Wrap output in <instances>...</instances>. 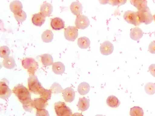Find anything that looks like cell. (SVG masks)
I'll return each instance as SVG.
<instances>
[{"mask_svg": "<svg viewBox=\"0 0 155 116\" xmlns=\"http://www.w3.org/2000/svg\"><path fill=\"white\" fill-rule=\"evenodd\" d=\"M106 3L113 5H124L126 2V1H107Z\"/></svg>", "mask_w": 155, "mask_h": 116, "instance_id": "obj_35", "label": "cell"}, {"mask_svg": "<svg viewBox=\"0 0 155 116\" xmlns=\"http://www.w3.org/2000/svg\"><path fill=\"white\" fill-rule=\"evenodd\" d=\"M41 38L44 42L46 43L51 42L54 38L53 33L51 30H45L41 35Z\"/></svg>", "mask_w": 155, "mask_h": 116, "instance_id": "obj_26", "label": "cell"}, {"mask_svg": "<svg viewBox=\"0 0 155 116\" xmlns=\"http://www.w3.org/2000/svg\"><path fill=\"white\" fill-rule=\"evenodd\" d=\"M130 115L131 116H143V109L138 106H134L130 109Z\"/></svg>", "mask_w": 155, "mask_h": 116, "instance_id": "obj_28", "label": "cell"}, {"mask_svg": "<svg viewBox=\"0 0 155 116\" xmlns=\"http://www.w3.org/2000/svg\"><path fill=\"white\" fill-rule=\"evenodd\" d=\"M22 63L23 67L28 70L29 74L34 75L38 67V63L35 60L32 58H27L22 61Z\"/></svg>", "mask_w": 155, "mask_h": 116, "instance_id": "obj_7", "label": "cell"}, {"mask_svg": "<svg viewBox=\"0 0 155 116\" xmlns=\"http://www.w3.org/2000/svg\"><path fill=\"white\" fill-rule=\"evenodd\" d=\"M131 3L138 9V11L142 10L147 8V1L145 0H133L130 1Z\"/></svg>", "mask_w": 155, "mask_h": 116, "instance_id": "obj_22", "label": "cell"}, {"mask_svg": "<svg viewBox=\"0 0 155 116\" xmlns=\"http://www.w3.org/2000/svg\"><path fill=\"white\" fill-rule=\"evenodd\" d=\"M36 116H50L48 112L45 109L37 110Z\"/></svg>", "mask_w": 155, "mask_h": 116, "instance_id": "obj_36", "label": "cell"}, {"mask_svg": "<svg viewBox=\"0 0 155 116\" xmlns=\"http://www.w3.org/2000/svg\"><path fill=\"white\" fill-rule=\"evenodd\" d=\"M28 86L30 92L35 95H41L45 89L34 75L30 76L28 79Z\"/></svg>", "mask_w": 155, "mask_h": 116, "instance_id": "obj_2", "label": "cell"}, {"mask_svg": "<svg viewBox=\"0 0 155 116\" xmlns=\"http://www.w3.org/2000/svg\"><path fill=\"white\" fill-rule=\"evenodd\" d=\"M124 18L127 23L135 26H139L141 24L138 12L127 11L124 14Z\"/></svg>", "mask_w": 155, "mask_h": 116, "instance_id": "obj_4", "label": "cell"}, {"mask_svg": "<svg viewBox=\"0 0 155 116\" xmlns=\"http://www.w3.org/2000/svg\"><path fill=\"white\" fill-rule=\"evenodd\" d=\"M12 92L17 96L23 105L28 104L32 100L30 92L23 85L18 84L16 85L14 88Z\"/></svg>", "mask_w": 155, "mask_h": 116, "instance_id": "obj_1", "label": "cell"}, {"mask_svg": "<svg viewBox=\"0 0 155 116\" xmlns=\"http://www.w3.org/2000/svg\"><path fill=\"white\" fill-rule=\"evenodd\" d=\"M143 36V32L140 28L135 27L131 30L130 37L134 41H138Z\"/></svg>", "mask_w": 155, "mask_h": 116, "instance_id": "obj_14", "label": "cell"}, {"mask_svg": "<svg viewBox=\"0 0 155 116\" xmlns=\"http://www.w3.org/2000/svg\"><path fill=\"white\" fill-rule=\"evenodd\" d=\"M114 47L113 44L109 41H106L101 45L100 50L102 55L109 56L114 51Z\"/></svg>", "mask_w": 155, "mask_h": 116, "instance_id": "obj_10", "label": "cell"}, {"mask_svg": "<svg viewBox=\"0 0 155 116\" xmlns=\"http://www.w3.org/2000/svg\"><path fill=\"white\" fill-rule=\"evenodd\" d=\"M91 41L87 37H80L78 40V45L81 49H87L91 45Z\"/></svg>", "mask_w": 155, "mask_h": 116, "instance_id": "obj_23", "label": "cell"}, {"mask_svg": "<svg viewBox=\"0 0 155 116\" xmlns=\"http://www.w3.org/2000/svg\"><path fill=\"white\" fill-rule=\"evenodd\" d=\"M41 62L46 67L51 66L53 64V59L51 55L45 54L41 56Z\"/></svg>", "mask_w": 155, "mask_h": 116, "instance_id": "obj_27", "label": "cell"}, {"mask_svg": "<svg viewBox=\"0 0 155 116\" xmlns=\"http://www.w3.org/2000/svg\"><path fill=\"white\" fill-rule=\"evenodd\" d=\"M70 8L72 13L75 16H79L82 12L83 7L80 2H73L71 5Z\"/></svg>", "mask_w": 155, "mask_h": 116, "instance_id": "obj_16", "label": "cell"}, {"mask_svg": "<svg viewBox=\"0 0 155 116\" xmlns=\"http://www.w3.org/2000/svg\"><path fill=\"white\" fill-rule=\"evenodd\" d=\"M140 21L141 23H144L147 25L150 24L153 21V17L149 8L142 10L138 11Z\"/></svg>", "mask_w": 155, "mask_h": 116, "instance_id": "obj_6", "label": "cell"}, {"mask_svg": "<svg viewBox=\"0 0 155 116\" xmlns=\"http://www.w3.org/2000/svg\"><path fill=\"white\" fill-rule=\"evenodd\" d=\"M54 108L58 116H72V112L64 102H59L55 103Z\"/></svg>", "mask_w": 155, "mask_h": 116, "instance_id": "obj_3", "label": "cell"}, {"mask_svg": "<svg viewBox=\"0 0 155 116\" xmlns=\"http://www.w3.org/2000/svg\"><path fill=\"white\" fill-rule=\"evenodd\" d=\"M51 91L52 93H59L63 92V89L61 85L58 83L54 82L51 85Z\"/></svg>", "mask_w": 155, "mask_h": 116, "instance_id": "obj_32", "label": "cell"}, {"mask_svg": "<svg viewBox=\"0 0 155 116\" xmlns=\"http://www.w3.org/2000/svg\"><path fill=\"white\" fill-rule=\"evenodd\" d=\"M41 14L45 17L50 16L53 11V6L49 3L45 2L41 7Z\"/></svg>", "mask_w": 155, "mask_h": 116, "instance_id": "obj_13", "label": "cell"}, {"mask_svg": "<svg viewBox=\"0 0 155 116\" xmlns=\"http://www.w3.org/2000/svg\"><path fill=\"white\" fill-rule=\"evenodd\" d=\"M23 8L21 2L19 1H14L10 5L11 10L14 14H16L21 11Z\"/></svg>", "mask_w": 155, "mask_h": 116, "instance_id": "obj_19", "label": "cell"}, {"mask_svg": "<svg viewBox=\"0 0 155 116\" xmlns=\"http://www.w3.org/2000/svg\"><path fill=\"white\" fill-rule=\"evenodd\" d=\"M46 18L41 13L36 14L34 15L32 21L35 25L37 27H41L45 23Z\"/></svg>", "mask_w": 155, "mask_h": 116, "instance_id": "obj_15", "label": "cell"}, {"mask_svg": "<svg viewBox=\"0 0 155 116\" xmlns=\"http://www.w3.org/2000/svg\"><path fill=\"white\" fill-rule=\"evenodd\" d=\"M52 70L55 74H63L65 70V67L63 63L60 62H56L52 65Z\"/></svg>", "mask_w": 155, "mask_h": 116, "instance_id": "obj_17", "label": "cell"}, {"mask_svg": "<svg viewBox=\"0 0 155 116\" xmlns=\"http://www.w3.org/2000/svg\"><path fill=\"white\" fill-rule=\"evenodd\" d=\"M72 116H83L82 114H80V113H74V114H73Z\"/></svg>", "mask_w": 155, "mask_h": 116, "instance_id": "obj_39", "label": "cell"}, {"mask_svg": "<svg viewBox=\"0 0 155 116\" xmlns=\"http://www.w3.org/2000/svg\"><path fill=\"white\" fill-rule=\"evenodd\" d=\"M77 106L79 109L81 111H86L89 107V101L85 97L81 98L79 101Z\"/></svg>", "mask_w": 155, "mask_h": 116, "instance_id": "obj_21", "label": "cell"}, {"mask_svg": "<svg viewBox=\"0 0 155 116\" xmlns=\"http://www.w3.org/2000/svg\"><path fill=\"white\" fill-rule=\"evenodd\" d=\"M149 70L151 74L155 77V64H152L149 66Z\"/></svg>", "mask_w": 155, "mask_h": 116, "instance_id": "obj_38", "label": "cell"}, {"mask_svg": "<svg viewBox=\"0 0 155 116\" xmlns=\"http://www.w3.org/2000/svg\"><path fill=\"white\" fill-rule=\"evenodd\" d=\"M51 25L53 30H60L64 28L65 23L62 19L59 18H56L51 21Z\"/></svg>", "mask_w": 155, "mask_h": 116, "instance_id": "obj_12", "label": "cell"}, {"mask_svg": "<svg viewBox=\"0 0 155 116\" xmlns=\"http://www.w3.org/2000/svg\"><path fill=\"white\" fill-rule=\"evenodd\" d=\"M2 64L5 68L8 69H12L15 67L16 63L14 58L12 56H8L4 59L2 62Z\"/></svg>", "mask_w": 155, "mask_h": 116, "instance_id": "obj_20", "label": "cell"}, {"mask_svg": "<svg viewBox=\"0 0 155 116\" xmlns=\"http://www.w3.org/2000/svg\"><path fill=\"white\" fill-rule=\"evenodd\" d=\"M154 35H155V33H154Z\"/></svg>", "mask_w": 155, "mask_h": 116, "instance_id": "obj_42", "label": "cell"}, {"mask_svg": "<svg viewBox=\"0 0 155 116\" xmlns=\"http://www.w3.org/2000/svg\"><path fill=\"white\" fill-rule=\"evenodd\" d=\"M106 102L108 106L112 108H116L120 104V101L114 95L109 96L107 99Z\"/></svg>", "mask_w": 155, "mask_h": 116, "instance_id": "obj_18", "label": "cell"}, {"mask_svg": "<svg viewBox=\"0 0 155 116\" xmlns=\"http://www.w3.org/2000/svg\"><path fill=\"white\" fill-rule=\"evenodd\" d=\"M11 51L8 47L6 46L1 47L0 48V56L4 59L9 56Z\"/></svg>", "mask_w": 155, "mask_h": 116, "instance_id": "obj_30", "label": "cell"}, {"mask_svg": "<svg viewBox=\"0 0 155 116\" xmlns=\"http://www.w3.org/2000/svg\"><path fill=\"white\" fill-rule=\"evenodd\" d=\"M90 24L89 19L85 15H79L76 19L75 24L77 28L84 30L89 27Z\"/></svg>", "mask_w": 155, "mask_h": 116, "instance_id": "obj_9", "label": "cell"}, {"mask_svg": "<svg viewBox=\"0 0 155 116\" xmlns=\"http://www.w3.org/2000/svg\"><path fill=\"white\" fill-rule=\"evenodd\" d=\"M78 30L74 26H70L65 30L64 37L69 41H74L78 36Z\"/></svg>", "mask_w": 155, "mask_h": 116, "instance_id": "obj_8", "label": "cell"}, {"mask_svg": "<svg viewBox=\"0 0 155 116\" xmlns=\"http://www.w3.org/2000/svg\"><path fill=\"white\" fill-rule=\"evenodd\" d=\"M9 82L5 79H3L1 81L0 85V97L5 99L11 96L12 91L9 87Z\"/></svg>", "mask_w": 155, "mask_h": 116, "instance_id": "obj_5", "label": "cell"}, {"mask_svg": "<svg viewBox=\"0 0 155 116\" xmlns=\"http://www.w3.org/2000/svg\"><path fill=\"white\" fill-rule=\"evenodd\" d=\"M90 88L89 84L86 82H83L78 85V92L80 95H87L90 92Z\"/></svg>", "mask_w": 155, "mask_h": 116, "instance_id": "obj_24", "label": "cell"}, {"mask_svg": "<svg viewBox=\"0 0 155 116\" xmlns=\"http://www.w3.org/2000/svg\"><path fill=\"white\" fill-rule=\"evenodd\" d=\"M145 90L148 95H153L155 93V84L152 82L148 83L145 85Z\"/></svg>", "mask_w": 155, "mask_h": 116, "instance_id": "obj_29", "label": "cell"}, {"mask_svg": "<svg viewBox=\"0 0 155 116\" xmlns=\"http://www.w3.org/2000/svg\"><path fill=\"white\" fill-rule=\"evenodd\" d=\"M23 108L26 111L30 112L33 110V109L35 108L34 105V101L32 100L30 103L25 105H23Z\"/></svg>", "mask_w": 155, "mask_h": 116, "instance_id": "obj_34", "label": "cell"}, {"mask_svg": "<svg viewBox=\"0 0 155 116\" xmlns=\"http://www.w3.org/2000/svg\"><path fill=\"white\" fill-rule=\"evenodd\" d=\"M64 98L66 102L71 103L75 98V93L74 89L71 88H67L64 89L63 92Z\"/></svg>", "mask_w": 155, "mask_h": 116, "instance_id": "obj_11", "label": "cell"}, {"mask_svg": "<svg viewBox=\"0 0 155 116\" xmlns=\"http://www.w3.org/2000/svg\"><path fill=\"white\" fill-rule=\"evenodd\" d=\"M52 93V92L51 90L45 89L43 92H42V93L40 95V96H41V98L44 99L47 102L51 99Z\"/></svg>", "mask_w": 155, "mask_h": 116, "instance_id": "obj_33", "label": "cell"}, {"mask_svg": "<svg viewBox=\"0 0 155 116\" xmlns=\"http://www.w3.org/2000/svg\"><path fill=\"white\" fill-rule=\"evenodd\" d=\"M34 101L35 108L37 110L45 109L47 106L46 101L41 98L35 99Z\"/></svg>", "mask_w": 155, "mask_h": 116, "instance_id": "obj_25", "label": "cell"}, {"mask_svg": "<svg viewBox=\"0 0 155 116\" xmlns=\"http://www.w3.org/2000/svg\"><path fill=\"white\" fill-rule=\"evenodd\" d=\"M15 18L19 22H23L26 20L27 18V15L24 11H21L16 14H14Z\"/></svg>", "mask_w": 155, "mask_h": 116, "instance_id": "obj_31", "label": "cell"}, {"mask_svg": "<svg viewBox=\"0 0 155 116\" xmlns=\"http://www.w3.org/2000/svg\"><path fill=\"white\" fill-rule=\"evenodd\" d=\"M95 116H104L103 115H102V114H97V115H96Z\"/></svg>", "mask_w": 155, "mask_h": 116, "instance_id": "obj_40", "label": "cell"}, {"mask_svg": "<svg viewBox=\"0 0 155 116\" xmlns=\"http://www.w3.org/2000/svg\"><path fill=\"white\" fill-rule=\"evenodd\" d=\"M149 51L150 53L155 54V40L152 41L149 45Z\"/></svg>", "mask_w": 155, "mask_h": 116, "instance_id": "obj_37", "label": "cell"}, {"mask_svg": "<svg viewBox=\"0 0 155 116\" xmlns=\"http://www.w3.org/2000/svg\"><path fill=\"white\" fill-rule=\"evenodd\" d=\"M153 19H154V20L155 21V14L153 15Z\"/></svg>", "mask_w": 155, "mask_h": 116, "instance_id": "obj_41", "label": "cell"}]
</instances>
